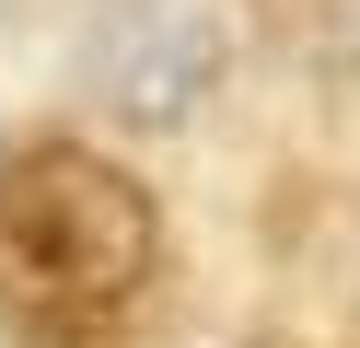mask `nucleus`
Masks as SVG:
<instances>
[{"label":"nucleus","mask_w":360,"mask_h":348,"mask_svg":"<svg viewBox=\"0 0 360 348\" xmlns=\"http://www.w3.org/2000/svg\"><path fill=\"white\" fill-rule=\"evenodd\" d=\"M163 267V221H151L140 174L70 139H35L24 162H0V325L24 337H105Z\"/></svg>","instance_id":"1"},{"label":"nucleus","mask_w":360,"mask_h":348,"mask_svg":"<svg viewBox=\"0 0 360 348\" xmlns=\"http://www.w3.org/2000/svg\"><path fill=\"white\" fill-rule=\"evenodd\" d=\"M233 70L221 0H105L82 35V82L117 128H186Z\"/></svg>","instance_id":"2"}]
</instances>
